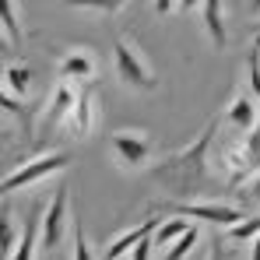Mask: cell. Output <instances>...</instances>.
Masks as SVG:
<instances>
[{"mask_svg": "<svg viewBox=\"0 0 260 260\" xmlns=\"http://www.w3.org/2000/svg\"><path fill=\"white\" fill-rule=\"evenodd\" d=\"M109 148H113V158L120 169L137 173V169H148L151 158H155V137L148 130H113L109 137Z\"/></svg>", "mask_w": 260, "mask_h": 260, "instance_id": "3957f363", "label": "cell"}, {"mask_svg": "<svg viewBox=\"0 0 260 260\" xmlns=\"http://www.w3.org/2000/svg\"><path fill=\"white\" fill-rule=\"evenodd\" d=\"M74 218H71V183H60L53 190V201L46 208V218H43V250H56L63 243V236L71 232Z\"/></svg>", "mask_w": 260, "mask_h": 260, "instance_id": "8992f818", "label": "cell"}, {"mask_svg": "<svg viewBox=\"0 0 260 260\" xmlns=\"http://www.w3.org/2000/svg\"><path fill=\"white\" fill-rule=\"evenodd\" d=\"M201 21H204V32H208L211 46L215 49H225V43H229V32H225V4L204 0L201 4Z\"/></svg>", "mask_w": 260, "mask_h": 260, "instance_id": "4fadbf2b", "label": "cell"}, {"mask_svg": "<svg viewBox=\"0 0 260 260\" xmlns=\"http://www.w3.org/2000/svg\"><path fill=\"white\" fill-rule=\"evenodd\" d=\"M253 32H257V36H260V21H257V25H253Z\"/></svg>", "mask_w": 260, "mask_h": 260, "instance_id": "f1b7e54d", "label": "cell"}, {"mask_svg": "<svg viewBox=\"0 0 260 260\" xmlns=\"http://www.w3.org/2000/svg\"><path fill=\"white\" fill-rule=\"evenodd\" d=\"M18 7L14 4H4L0 7V25H4V43L11 46V49H21L25 46V28H21V21H18Z\"/></svg>", "mask_w": 260, "mask_h": 260, "instance_id": "9a60e30c", "label": "cell"}, {"mask_svg": "<svg viewBox=\"0 0 260 260\" xmlns=\"http://www.w3.org/2000/svg\"><path fill=\"white\" fill-rule=\"evenodd\" d=\"M113 67H116V78L127 88H137V91H155L158 88L155 67L148 63V56L141 53V46L130 36H116L113 39Z\"/></svg>", "mask_w": 260, "mask_h": 260, "instance_id": "7a4b0ae2", "label": "cell"}, {"mask_svg": "<svg viewBox=\"0 0 260 260\" xmlns=\"http://www.w3.org/2000/svg\"><path fill=\"white\" fill-rule=\"evenodd\" d=\"M225 123L236 130V134H253L260 123V102L250 95V88H239L236 95H232V102L225 106Z\"/></svg>", "mask_w": 260, "mask_h": 260, "instance_id": "ba28073f", "label": "cell"}, {"mask_svg": "<svg viewBox=\"0 0 260 260\" xmlns=\"http://www.w3.org/2000/svg\"><path fill=\"white\" fill-rule=\"evenodd\" d=\"M91 127H95V95H91V88H81V99H78L71 120L63 123V130H71L78 137H88Z\"/></svg>", "mask_w": 260, "mask_h": 260, "instance_id": "5bb4252c", "label": "cell"}, {"mask_svg": "<svg viewBox=\"0 0 260 260\" xmlns=\"http://www.w3.org/2000/svg\"><path fill=\"white\" fill-rule=\"evenodd\" d=\"M218 169H221V176H225L229 186H239L243 179H250V176L257 173V162H253V155H250L246 137H236V141H229V144L221 148Z\"/></svg>", "mask_w": 260, "mask_h": 260, "instance_id": "52a82bcc", "label": "cell"}, {"mask_svg": "<svg viewBox=\"0 0 260 260\" xmlns=\"http://www.w3.org/2000/svg\"><path fill=\"white\" fill-rule=\"evenodd\" d=\"M166 211H173L176 218H201V221H211V225H221V229H236L246 221V208L243 204H225V201H190V204H176V201H166L162 204Z\"/></svg>", "mask_w": 260, "mask_h": 260, "instance_id": "5b68a950", "label": "cell"}, {"mask_svg": "<svg viewBox=\"0 0 260 260\" xmlns=\"http://www.w3.org/2000/svg\"><path fill=\"white\" fill-rule=\"evenodd\" d=\"M46 208L43 201H36L25 215V225H21V243H18V253L11 260H36V253L43 250V218H46Z\"/></svg>", "mask_w": 260, "mask_h": 260, "instance_id": "7c38bea8", "label": "cell"}, {"mask_svg": "<svg viewBox=\"0 0 260 260\" xmlns=\"http://www.w3.org/2000/svg\"><path fill=\"white\" fill-rule=\"evenodd\" d=\"M246 144H250V155H253V162H257V169H260V123H257V130L246 137Z\"/></svg>", "mask_w": 260, "mask_h": 260, "instance_id": "484cf974", "label": "cell"}, {"mask_svg": "<svg viewBox=\"0 0 260 260\" xmlns=\"http://www.w3.org/2000/svg\"><path fill=\"white\" fill-rule=\"evenodd\" d=\"M0 102H4V113H14V116L21 120V130H25V137H32V113H28L25 99L11 95V91H0Z\"/></svg>", "mask_w": 260, "mask_h": 260, "instance_id": "ac0fdd59", "label": "cell"}, {"mask_svg": "<svg viewBox=\"0 0 260 260\" xmlns=\"http://www.w3.org/2000/svg\"><path fill=\"white\" fill-rule=\"evenodd\" d=\"M67 166H71V155H67V151H43V155H36V158L21 162L14 173L4 176V193L25 190V186H36V183L49 179L53 173H63Z\"/></svg>", "mask_w": 260, "mask_h": 260, "instance_id": "277c9868", "label": "cell"}, {"mask_svg": "<svg viewBox=\"0 0 260 260\" xmlns=\"http://www.w3.org/2000/svg\"><path fill=\"white\" fill-rule=\"evenodd\" d=\"M176 7H179V4H173V0H158V4H155V11H158V14H173Z\"/></svg>", "mask_w": 260, "mask_h": 260, "instance_id": "83f0119b", "label": "cell"}, {"mask_svg": "<svg viewBox=\"0 0 260 260\" xmlns=\"http://www.w3.org/2000/svg\"><path fill=\"white\" fill-rule=\"evenodd\" d=\"M190 229H193V221H186V218H166V221L158 225V232H155V246H158V250H169V246H176Z\"/></svg>", "mask_w": 260, "mask_h": 260, "instance_id": "2e32d148", "label": "cell"}, {"mask_svg": "<svg viewBox=\"0 0 260 260\" xmlns=\"http://www.w3.org/2000/svg\"><path fill=\"white\" fill-rule=\"evenodd\" d=\"M71 236H74V253H71V260H95L91 257V246H88V239H85V229H81V221H78V215H74V225H71Z\"/></svg>", "mask_w": 260, "mask_h": 260, "instance_id": "7402d4cb", "label": "cell"}, {"mask_svg": "<svg viewBox=\"0 0 260 260\" xmlns=\"http://www.w3.org/2000/svg\"><path fill=\"white\" fill-rule=\"evenodd\" d=\"M18 229H14V218H11V204H4V257L11 260L18 253Z\"/></svg>", "mask_w": 260, "mask_h": 260, "instance_id": "ffe728a7", "label": "cell"}, {"mask_svg": "<svg viewBox=\"0 0 260 260\" xmlns=\"http://www.w3.org/2000/svg\"><path fill=\"white\" fill-rule=\"evenodd\" d=\"M260 236V215L246 218L243 225H236V229H229V239H236V243H253Z\"/></svg>", "mask_w": 260, "mask_h": 260, "instance_id": "44dd1931", "label": "cell"}, {"mask_svg": "<svg viewBox=\"0 0 260 260\" xmlns=\"http://www.w3.org/2000/svg\"><path fill=\"white\" fill-rule=\"evenodd\" d=\"M250 201H257V204H260V169L250 176V183H246V197H243V208H246Z\"/></svg>", "mask_w": 260, "mask_h": 260, "instance_id": "603a6c76", "label": "cell"}, {"mask_svg": "<svg viewBox=\"0 0 260 260\" xmlns=\"http://www.w3.org/2000/svg\"><path fill=\"white\" fill-rule=\"evenodd\" d=\"M218 127H221V120L211 116L190 144L169 151L162 162L151 166V179L166 190L169 201H176V204L204 201V193L211 186V166H208L211 158L208 155H211V144H215V137H218Z\"/></svg>", "mask_w": 260, "mask_h": 260, "instance_id": "6da1fadb", "label": "cell"}, {"mask_svg": "<svg viewBox=\"0 0 260 260\" xmlns=\"http://www.w3.org/2000/svg\"><path fill=\"white\" fill-rule=\"evenodd\" d=\"M197 243H201V229L193 225V229H190V232H186L176 246H169V250H166V257H162V260H186L190 253H193V246H197Z\"/></svg>", "mask_w": 260, "mask_h": 260, "instance_id": "d6986e66", "label": "cell"}, {"mask_svg": "<svg viewBox=\"0 0 260 260\" xmlns=\"http://www.w3.org/2000/svg\"><path fill=\"white\" fill-rule=\"evenodd\" d=\"M28 85H32L28 63H7V67H4V91L25 99V95H28Z\"/></svg>", "mask_w": 260, "mask_h": 260, "instance_id": "e0dca14e", "label": "cell"}, {"mask_svg": "<svg viewBox=\"0 0 260 260\" xmlns=\"http://www.w3.org/2000/svg\"><path fill=\"white\" fill-rule=\"evenodd\" d=\"M151 246H155V236H151V239H144V243L130 253V260H151Z\"/></svg>", "mask_w": 260, "mask_h": 260, "instance_id": "d4e9b609", "label": "cell"}, {"mask_svg": "<svg viewBox=\"0 0 260 260\" xmlns=\"http://www.w3.org/2000/svg\"><path fill=\"white\" fill-rule=\"evenodd\" d=\"M95 53L88 49V46H74V49H67L63 56H60V63H56V74H60V81H71V85H88L91 78H95Z\"/></svg>", "mask_w": 260, "mask_h": 260, "instance_id": "30bf717a", "label": "cell"}, {"mask_svg": "<svg viewBox=\"0 0 260 260\" xmlns=\"http://www.w3.org/2000/svg\"><path fill=\"white\" fill-rule=\"evenodd\" d=\"M208 260H232V250H225V243H215L211 253H208Z\"/></svg>", "mask_w": 260, "mask_h": 260, "instance_id": "4316f807", "label": "cell"}, {"mask_svg": "<svg viewBox=\"0 0 260 260\" xmlns=\"http://www.w3.org/2000/svg\"><path fill=\"white\" fill-rule=\"evenodd\" d=\"M158 225H162L158 218L148 215L144 221H137L134 229L120 232V236H113V239H109V246H106V253H102V260H120L123 253H134V250H137L144 239H151V236L158 232Z\"/></svg>", "mask_w": 260, "mask_h": 260, "instance_id": "8fae6325", "label": "cell"}, {"mask_svg": "<svg viewBox=\"0 0 260 260\" xmlns=\"http://www.w3.org/2000/svg\"><path fill=\"white\" fill-rule=\"evenodd\" d=\"M81 7H85V11H95V14H116L123 4H120V0H109V4H81Z\"/></svg>", "mask_w": 260, "mask_h": 260, "instance_id": "cb8c5ba5", "label": "cell"}, {"mask_svg": "<svg viewBox=\"0 0 260 260\" xmlns=\"http://www.w3.org/2000/svg\"><path fill=\"white\" fill-rule=\"evenodd\" d=\"M78 99H81V88H78V85H71V81H56V85H53V95H49V106H46V116H43V130L63 127V123L71 120Z\"/></svg>", "mask_w": 260, "mask_h": 260, "instance_id": "9c48e42d", "label": "cell"}]
</instances>
